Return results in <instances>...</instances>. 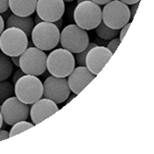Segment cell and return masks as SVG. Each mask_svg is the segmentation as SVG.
Here are the masks:
<instances>
[{"label": "cell", "mask_w": 154, "mask_h": 154, "mask_svg": "<svg viewBox=\"0 0 154 154\" xmlns=\"http://www.w3.org/2000/svg\"><path fill=\"white\" fill-rule=\"evenodd\" d=\"M14 92L20 102L32 104L43 97L44 85L37 76L25 74L14 84Z\"/></svg>", "instance_id": "1"}, {"label": "cell", "mask_w": 154, "mask_h": 154, "mask_svg": "<svg viewBox=\"0 0 154 154\" xmlns=\"http://www.w3.org/2000/svg\"><path fill=\"white\" fill-rule=\"evenodd\" d=\"M31 37L35 47L43 51H49L59 44L60 30L54 22L42 21L34 25Z\"/></svg>", "instance_id": "2"}, {"label": "cell", "mask_w": 154, "mask_h": 154, "mask_svg": "<svg viewBox=\"0 0 154 154\" xmlns=\"http://www.w3.org/2000/svg\"><path fill=\"white\" fill-rule=\"evenodd\" d=\"M28 36L19 28H7L0 34V50L9 57H20L28 48Z\"/></svg>", "instance_id": "3"}, {"label": "cell", "mask_w": 154, "mask_h": 154, "mask_svg": "<svg viewBox=\"0 0 154 154\" xmlns=\"http://www.w3.org/2000/svg\"><path fill=\"white\" fill-rule=\"evenodd\" d=\"M75 65V57L64 48L55 49L47 55L46 69L52 76L66 78L73 71Z\"/></svg>", "instance_id": "4"}, {"label": "cell", "mask_w": 154, "mask_h": 154, "mask_svg": "<svg viewBox=\"0 0 154 154\" xmlns=\"http://www.w3.org/2000/svg\"><path fill=\"white\" fill-rule=\"evenodd\" d=\"M102 20L111 29L120 30L130 21V10L120 0H112L102 10Z\"/></svg>", "instance_id": "5"}, {"label": "cell", "mask_w": 154, "mask_h": 154, "mask_svg": "<svg viewBox=\"0 0 154 154\" xmlns=\"http://www.w3.org/2000/svg\"><path fill=\"white\" fill-rule=\"evenodd\" d=\"M74 20L83 30H93L102 22V9L91 0L80 2L74 10Z\"/></svg>", "instance_id": "6"}, {"label": "cell", "mask_w": 154, "mask_h": 154, "mask_svg": "<svg viewBox=\"0 0 154 154\" xmlns=\"http://www.w3.org/2000/svg\"><path fill=\"white\" fill-rule=\"evenodd\" d=\"M61 46L72 54L82 52L90 44L87 31L81 29L77 24H70L65 27L60 32Z\"/></svg>", "instance_id": "7"}, {"label": "cell", "mask_w": 154, "mask_h": 154, "mask_svg": "<svg viewBox=\"0 0 154 154\" xmlns=\"http://www.w3.org/2000/svg\"><path fill=\"white\" fill-rule=\"evenodd\" d=\"M46 54L37 47L27 48L20 55V68L26 75L41 76L46 71Z\"/></svg>", "instance_id": "8"}, {"label": "cell", "mask_w": 154, "mask_h": 154, "mask_svg": "<svg viewBox=\"0 0 154 154\" xmlns=\"http://www.w3.org/2000/svg\"><path fill=\"white\" fill-rule=\"evenodd\" d=\"M0 112L3 121L8 125H13L17 122L28 119L30 107L29 104L20 102L16 96H12L1 104Z\"/></svg>", "instance_id": "9"}, {"label": "cell", "mask_w": 154, "mask_h": 154, "mask_svg": "<svg viewBox=\"0 0 154 154\" xmlns=\"http://www.w3.org/2000/svg\"><path fill=\"white\" fill-rule=\"evenodd\" d=\"M45 98L53 101L54 103H62L67 100L70 95V88L68 86L67 79L66 78H57L54 76L48 77L44 82Z\"/></svg>", "instance_id": "10"}, {"label": "cell", "mask_w": 154, "mask_h": 154, "mask_svg": "<svg viewBox=\"0 0 154 154\" xmlns=\"http://www.w3.org/2000/svg\"><path fill=\"white\" fill-rule=\"evenodd\" d=\"M35 10L43 21L54 22L63 17L65 2L63 0H37Z\"/></svg>", "instance_id": "11"}, {"label": "cell", "mask_w": 154, "mask_h": 154, "mask_svg": "<svg viewBox=\"0 0 154 154\" xmlns=\"http://www.w3.org/2000/svg\"><path fill=\"white\" fill-rule=\"evenodd\" d=\"M112 57H113V54L107 47L96 45L87 54L85 59L86 67L92 74L97 76L102 71V69L108 63Z\"/></svg>", "instance_id": "12"}, {"label": "cell", "mask_w": 154, "mask_h": 154, "mask_svg": "<svg viewBox=\"0 0 154 154\" xmlns=\"http://www.w3.org/2000/svg\"><path fill=\"white\" fill-rule=\"evenodd\" d=\"M96 75L92 74L86 66H78L68 75L67 83L70 91L75 94L80 93L95 79Z\"/></svg>", "instance_id": "13"}, {"label": "cell", "mask_w": 154, "mask_h": 154, "mask_svg": "<svg viewBox=\"0 0 154 154\" xmlns=\"http://www.w3.org/2000/svg\"><path fill=\"white\" fill-rule=\"evenodd\" d=\"M58 111L59 108L57 103L47 98H43V99L41 98L40 100L32 103V106L30 109V116L32 123L34 125H38Z\"/></svg>", "instance_id": "14"}, {"label": "cell", "mask_w": 154, "mask_h": 154, "mask_svg": "<svg viewBox=\"0 0 154 154\" xmlns=\"http://www.w3.org/2000/svg\"><path fill=\"white\" fill-rule=\"evenodd\" d=\"M37 0H9L8 8L17 16H31L36 9Z\"/></svg>", "instance_id": "15"}, {"label": "cell", "mask_w": 154, "mask_h": 154, "mask_svg": "<svg viewBox=\"0 0 154 154\" xmlns=\"http://www.w3.org/2000/svg\"><path fill=\"white\" fill-rule=\"evenodd\" d=\"M6 27L7 28H10V27L19 28V29L22 30L26 33V35L29 37L31 36L32 31L34 27V20L31 16L20 17L12 13L7 20Z\"/></svg>", "instance_id": "16"}, {"label": "cell", "mask_w": 154, "mask_h": 154, "mask_svg": "<svg viewBox=\"0 0 154 154\" xmlns=\"http://www.w3.org/2000/svg\"><path fill=\"white\" fill-rule=\"evenodd\" d=\"M13 72V63L9 57L0 52V81L8 79Z\"/></svg>", "instance_id": "17"}, {"label": "cell", "mask_w": 154, "mask_h": 154, "mask_svg": "<svg viewBox=\"0 0 154 154\" xmlns=\"http://www.w3.org/2000/svg\"><path fill=\"white\" fill-rule=\"evenodd\" d=\"M95 31H96V34L98 36L105 41H109L114 38H116L119 35V30L111 29V28H109L103 22V20L95 28Z\"/></svg>", "instance_id": "18"}, {"label": "cell", "mask_w": 154, "mask_h": 154, "mask_svg": "<svg viewBox=\"0 0 154 154\" xmlns=\"http://www.w3.org/2000/svg\"><path fill=\"white\" fill-rule=\"evenodd\" d=\"M15 92H14V85L6 80L0 81V104H2L7 99L14 96Z\"/></svg>", "instance_id": "19"}, {"label": "cell", "mask_w": 154, "mask_h": 154, "mask_svg": "<svg viewBox=\"0 0 154 154\" xmlns=\"http://www.w3.org/2000/svg\"><path fill=\"white\" fill-rule=\"evenodd\" d=\"M32 127H33V124L27 122L26 120L17 122L16 124H14L12 125V128L10 129V132H9V137L16 136L25 130H28L29 128H32Z\"/></svg>", "instance_id": "20"}, {"label": "cell", "mask_w": 154, "mask_h": 154, "mask_svg": "<svg viewBox=\"0 0 154 154\" xmlns=\"http://www.w3.org/2000/svg\"><path fill=\"white\" fill-rule=\"evenodd\" d=\"M97 45L96 44H93V43H90L89 44V45L86 47V49H84L82 52H80V53H78V54H76V55H75V61H77L78 62V64L79 65V66H86V63H85V59H86V57H87V54H88V52L91 49V48H93L94 46H96Z\"/></svg>", "instance_id": "21"}, {"label": "cell", "mask_w": 154, "mask_h": 154, "mask_svg": "<svg viewBox=\"0 0 154 154\" xmlns=\"http://www.w3.org/2000/svg\"><path fill=\"white\" fill-rule=\"evenodd\" d=\"M120 44H121V40H120L118 37L114 38V39H112L111 42L108 44L107 48L110 50V52H111L112 54H114L116 53V51L117 50V48H118V46H119Z\"/></svg>", "instance_id": "22"}, {"label": "cell", "mask_w": 154, "mask_h": 154, "mask_svg": "<svg viewBox=\"0 0 154 154\" xmlns=\"http://www.w3.org/2000/svg\"><path fill=\"white\" fill-rule=\"evenodd\" d=\"M130 25H131V22H128V24H125L124 27H122V28H121V32H119V39H120L121 41L124 39V37H125V33H127V32H128V29H129Z\"/></svg>", "instance_id": "23"}, {"label": "cell", "mask_w": 154, "mask_h": 154, "mask_svg": "<svg viewBox=\"0 0 154 154\" xmlns=\"http://www.w3.org/2000/svg\"><path fill=\"white\" fill-rule=\"evenodd\" d=\"M8 1L9 0H0V14L6 12L8 8Z\"/></svg>", "instance_id": "24"}, {"label": "cell", "mask_w": 154, "mask_h": 154, "mask_svg": "<svg viewBox=\"0 0 154 154\" xmlns=\"http://www.w3.org/2000/svg\"><path fill=\"white\" fill-rule=\"evenodd\" d=\"M23 75H25V74L22 72L21 69H18V70L15 72V74H14V76H13V84H15V83L17 82V80H18L20 78H21Z\"/></svg>", "instance_id": "25"}, {"label": "cell", "mask_w": 154, "mask_h": 154, "mask_svg": "<svg viewBox=\"0 0 154 154\" xmlns=\"http://www.w3.org/2000/svg\"><path fill=\"white\" fill-rule=\"evenodd\" d=\"M137 8H138V3L133 4V5L130 7V8H129V10H130V20H133V19H134V17H135V15H136V11H137Z\"/></svg>", "instance_id": "26"}, {"label": "cell", "mask_w": 154, "mask_h": 154, "mask_svg": "<svg viewBox=\"0 0 154 154\" xmlns=\"http://www.w3.org/2000/svg\"><path fill=\"white\" fill-rule=\"evenodd\" d=\"M8 137H9V132H8L7 130L0 129V141L5 140V139H7Z\"/></svg>", "instance_id": "27"}, {"label": "cell", "mask_w": 154, "mask_h": 154, "mask_svg": "<svg viewBox=\"0 0 154 154\" xmlns=\"http://www.w3.org/2000/svg\"><path fill=\"white\" fill-rule=\"evenodd\" d=\"M11 61H12V63L15 65L16 66H18V67H20V57H12L11 58Z\"/></svg>", "instance_id": "28"}, {"label": "cell", "mask_w": 154, "mask_h": 154, "mask_svg": "<svg viewBox=\"0 0 154 154\" xmlns=\"http://www.w3.org/2000/svg\"><path fill=\"white\" fill-rule=\"evenodd\" d=\"M123 3L127 4V5H133V4H136V3H139L140 0H120Z\"/></svg>", "instance_id": "29"}, {"label": "cell", "mask_w": 154, "mask_h": 154, "mask_svg": "<svg viewBox=\"0 0 154 154\" xmlns=\"http://www.w3.org/2000/svg\"><path fill=\"white\" fill-rule=\"evenodd\" d=\"M5 30V23H4V19L0 14V34L2 33V32Z\"/></svg>", "instance_id": "30"}, {"label": "cell", "mask_w": 154, "mask_h": 154, "mask_svg": "<svg viewBox=\"0 0 154 154\" xmlns=\"http://www.w3.org/2000/svg\"><path fill=\"white\" fill-rule=\"evenodd\" d=\"M91 1H92V2H94V3H96L98 5H105L108 2L112 1V0H91Z\"/></svg>", "instance_id": "31"}, {"label": "cell", "mask_w": 154, "mask_h": 154, "mask_svg": "<svg viewBox=\"0 0 154 154\" xmlns=\"http://www.w3.org/2000/svg\"><path fill=\"white\" fill-rule=\"evenodd\" d=\"M54 25L57 26L58 29H60V28L62 27V24H63V20H62V18L60 19V20H57V21H54Z\"/></svg>", "instance_id": "32"}, {"label": "cell", "mask_w": 154, "mask_h": 154, "mask_svg": "<svg viewBox=\"0 0 154 154\" xmlns=\"http://www.w3.org/2000/svg\"><path fill=\"white\" fill-rule=\"evenodd\" d=\"M34 20V23H35V24H38V23H40V22L43 21V20H41V18H40L38 15H36V16H35V18H34V20Z\"/></svg>", "instance_id": "33"}, {"label": "cell", "mask_w": 154, "mask_h": 154, "mask_svg": "<svg viewBox=\"0 0 154 154\" xmlns=\"http://www.w3.org/2000/svg\"><path fill=\"white\" fill-rule=\"evenodd\" d=\"M3 125V117H2V115H1V112H0V129H1Z\"/></svg>", "instance_id": "34"}, {"label": "cell", "mask_w": 154, "mask_h": 154, "mask_svg": "<svg viewBox=\"0 0 154 154\" xmlns=\"http://www.w3.org/2000/svg\"><path fill=\"white\" fill-rule=\"evenodd\" d=\"M64 2H72V1H74V0H63Z\"/></svg>", "instance_id": "35"}, {"label": "cell", "mask_w": 154, "mask_h": 154, "mask_svg": "<svg viewBox=\"0 0 154 154\" xmlns=\"http://www.w3.org/2000/svg\"><path fill=\"white\" fill-rule=\"evenodd\" d=\"M83 1H87V0H78V4L80 3V2H83Z\"/></svg>", "instance_id": "36"}, {"label": "cell", "mask_w": 154, "mask_h": 154, "mask_svg": "<svg viewBox=\"0 0 154 154\" xmlns=\"http://www.w3.org/2000/svg\"><path fill=\"white\" fill-rule=\"evenodd\" d=\"M0 110H1V104H0Z\"/></svg>", "instance_id": "37"}]
</instances>
